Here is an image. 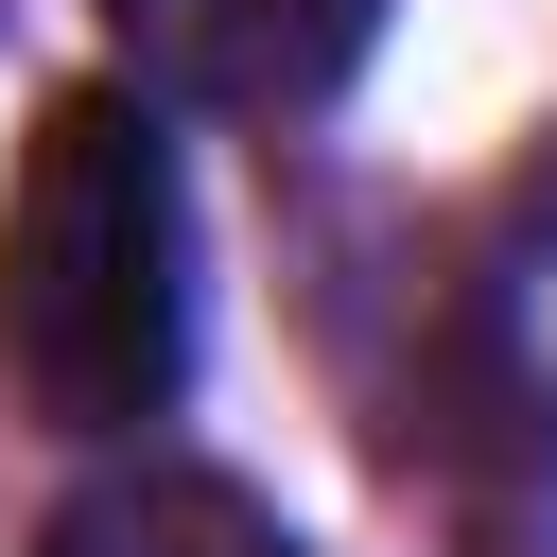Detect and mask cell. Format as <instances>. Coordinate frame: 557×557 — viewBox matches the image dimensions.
I'll list each match as a JSON object with an SVG mask.
<instances>
[{
  "mask_svg": "<svg viewBox=\"0 0 557 557\" xmlns=\"http://www.w3.org/2000/svg\"><path fill=\"white\" fill-rule=\"evenodd\" d=\"M0 383L52 435H157L191 383V174L139 87H52L0 191Z\"/></svg>",
  "mask_w": 557,
  "mask_h": 557,
  "instance_id": "1",
  "label": "cell"
},
{
  "mask_svg": "<svg viewBox=\"0 0 557 557\" xmlns=\"http://www.w3.org/2000/svg\"><path fill=\"white\" fill-rule=\"evenodd\" d=\"M122 87L139 104H209V122H296L366 70L383 0H104Z\"/></svg>",
  "mask_w": 557,
  "mask_h": 557,
  "instance_id": "3",
  "label": "cell"
},
{
  "mask_svg": "<svg viewBox=\"0 0 557 557\" xmlns=\"http://www.w3.org/2000/svg\"><path fill=\"white\" fill-rule=\"evenodd\" d=\"M453 505L470 557H557V209L487 261L470 348H453Z\"/></svg>",
  "mask_w": 557,
  "mask_h": 557,
  "instance_id": "2",
  "label": "cell"
},
{
  "mask_svg": "<svg viewBox=\"0 0 557 557\" xmlns=\"http://www.w3.org/2000/svg\"><path fill=\"white\" fill-rule=\"evenodd\" d=\"M35 557H296V522H278L244 470H191V453H122V470H87V487L35 522Z\"/></svg>",
  "mask_w": 557,
  "mask_h": 557,
  "instance_id": "4",
  "label": "cell"
}]
</instances>
